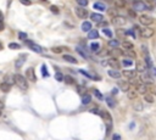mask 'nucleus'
Masks as SVG:
<instances>
[{"instance_id":"1","label":"nucleus","mask_w":156,"mask_h":140,"mask_svg":"<svg viewBox=\"0 0 156 140\" xmlns=\"http://www.w3.org/2000/svg\"><path fill=\"white\" fill-rule=\"evenodd\" d=\"M129 83H133L134 84V88H135V91L140 95H144V94L148 93V88H146V84L144 83H140L138 80H135V78H131L129 79Z\"/></svg>"},{"instance_id":"2","label":"nucleus","mask_w":156,"mask_h":140,"mask_svg":"<svg viewBox=\"0 0 156 140\" xmlns=\"http://www.w3.org/2000/svg\"><path fill=\"white\" fill-rule=\"evenodd\" d=\"M14 82H15L16 84L20 86L21 89H23V90L28 89V83H27V79H26V77L22 76V74H15V76H14Z\"/></svg>"},{"instance_id":"3","label":"nucleus","mask_w":156,"mask_h":140,"mask_svg":"<svg viewBox=\"0 0 156 140\" xmlns=\"http://www.w3.org/2000/svg\"><path fill=\"white\" fill-rule=\"evenodd\" d=\"M126 23H127V20H126V17H123V16L116 15L112 17V24L116 26V27H122Z\"/></svg>"},{"instance_id":"4","label":"nucleus","mask_w":156,"mask_h":140,"mask_svg":"<svg viewBox=\"0 0 156 140\" xmlns=\"http://www.w3.org/2000/svg\"><path fill=\"white\" fill-rule=\"evenodd\" d=\"M145 9H146V4H145V1L135 0V1L133 3V10H134L135 12H143Z\"/></svg>"},{"instance_id":"5","label":"nucleus","mask_w":156,"mask_h":140,"mask_svg":"<svg viewBox=\"0 0 156 140\" xmlns=\"http://www.w3.org/2000/svg\"><path fill=\"white\" fill-rule=\"evenodd\" d=\"M74 14H76V16H77L78 18H82V20H86L87 17H88V15H89L88 11L83 6H78V8L74 9Z\"/></svg>"},{"instance_id":"6","label":"nucleus","mask_w":156,"mask_h":140,"mask_svg":"<svg viewBox=\"0 0 156 140\" xmlns=\"http://www.w3.org/2000/svg\"><path fill=\"white\" fill-rule=\"evenodd\" d=\"M154 29H151V28H149V27H144L143 29H140L139 31V34H140V37L141 38H145V39H148V38H151L152 35H154Z\"/></svg>"},{"instance_id":"7","label":"nucleus","mask_w":156,"mask_h":140,"mask_svg":"<svg viewBox=\"0 0 156 140\" xmlns=\"http://www.w3.org/2000/svg\"><path fill=\"white\" fill-rule=\"evenodd\" d=\"M139 22L144 27H149L150 24H152L154 20H152V17H150L148 15H141V16H139Z\"/></svg>"},{"instance_id":"8","label":"nucleus","mask_w":156,"mask_h":140,"mask_svg":"<svg viewBox=\"0 0 156 140\" xmlns=\"http://www.w3.org/2000/svg\"><path fill=\"white\" fill-rule=\"evenodd\" d=\"M102 65H107V66L112 67V68H115V70H117V68L121 67V66H120V61H118L117 59H115V57H112V59H109V60L104 61Z\"/></svg>"},{"instance_id":"9","label":"nucleus","mask_w":156,"mask_h":140,"mask_svg":"<svg viewBox=\"0 0 156 140\" xmlns=\"http://www.w3.org/2000/svg\"><path fill=\"white\" fill-rule=\"evenodd\" d=\"M23 41H24V44H26L27 46H29V48H31L33 51H35V53H42V48L39 46L38 44L33 43L32 40H27V39H26V40H23Z\"/></svg>"},{"instance_id":"10","label":"nucleus","mask_w":156,"mask_h":140,"mask_svg":"<svg viewBox=\"0 0 156 140\" xmlns=\"http://www.w3.org/2000/svg\"><path fill=\"white\" fill-rule=\"evenodd\" d=\"M26 78H27L29 82H35V80H37L35 73H34V68H32V67L27 68V71H26Z\"/></svg>"},{"instance_id":"11","label":"nucleus","mask_w":156,"mask_h":140,"mask_svg":"<svg viewBox=\"0 0 156 140\" xmlns=\"http://www.w3.org/2000/svg\"><path fill=\"white\" fill-rule=\"evenodd\" d=\"M140 80H141V83H144V84H151V83H154L152 77L149 73H144V72H143V74L140 76Z\"/></svg>"},{"instance_id":"12","label":"nucleus","mask_w":156,"mask_h":140,"mask_svg":"<svg viewBox=\"0 0 156 140\" xmlns=\"http://www.w3.org/2000/svg\"><path fill=\"white\" fill-rule=\"evenodd\" d=\"M122 76H125L126 78H128V79H131V78H135L137 77V71L135 70H125L122 73H121Z\"/></svg>"},{"instance_id":"13","label":"nucleus","mask_w":156,"mask_h":140,"mask_svg":"<svg viewBox=\"0 0 156 140\" xmlns=\"http://www.w3.org/2000/svg\"><path fill=\"white\" fill-rule=\"evenodd\" d=\"M27 60V55L23 54V55H20V57L17 59L15 61V66H16V68H21L22 67V65L24 63V61Z\"/></svg>"},{"instance_id":"14","label":"nucleus","mask_w":156,"mask_h":140,"mask_svg":"<svg viewBox=\"0 0 156 140\" xmlns=\"http://www.w3.org/2000/svg\"><path fill=\"white\" fill-rule=\"evenodd\" d=\"M90 18H92V21L95 22V23H100L102 20H104V16H102L101 14H96V12H94V14L90 15Z\"/></svg>"},{"instance_id":"15","label":"nucleus","mask_w":156,"mask_h":140,"mask_svg":"<svg viewBox=\"0 0 156 140\" xmlns=\"http://www.w3.org/2000/svg\"><path fill=\"white\" fill-rule=\"evenodd\" d=\"M89 46H90V50H92L93 53H95V54H98V53L100 51V49H101V45H100L99 43H96V41L92 43Z\"/></svg>"},{"instance_id":"16","label":"nucleus","mask_w":156,"mask_h":140,"mask_svg":"<svg viewBox=\"0 0 156 140\" xmlns=\"http://www.w3.org/2000/svg\"><path fill=\"white\" fill-rule=\"evenodd\" d=\"M76 51H77L78 54L81 55L83 59H88V57H89V55H88L86 51H84V49L82 48V45H77V46H76Z\"/></svg>"},{"instance_id":"17","label":"nucleus","mask_w":156,"mask_h":140,"mask_svg":"<svg viewBox=\"0 0 156 140\" xmlns=\"http://www.w3.org/2000/svg\"><path fill=\"white\" fill-rule=\"evenodd\" d=\"M90 101H92V95H90V94L84 93L82 95V104H83V105H88Z\"/></svg>"},{"instance_id":"18","label":"nucleus","mask_w":156,"mask_h":140,"mask_svg":"<svg viewBox=\"0 0 156 140\" xmlns=\"http://www.w3.org/2000/svg\"><path fill=\"white\" fill-rule=\"evenodd\" d=\"M0 90H1V91H4V93H8V91L11 90V84L8 83V82L1 83V84H0Z\"/></svg>"},{"instance_id":"19","label":"nucleus","mask_w":156,"mask_h":140,"mask_svg":"<svg viewBox=\"0 0 156 140\" xmlns=\"http://www.w3.org/2000/svg\"><path fill=\"white\" fill-rule=\"evenodd\" d=\"M62 57H63V60H65V61H67V62H70V63H77V62H78L77 59H76V57H73L72 55L65 54Z\"/></svg>"},{"instance_id":"20","label":"nucleus","mask_w":156,"mask_h":140,"mask_svg":"<svg viewBox=\"0 0 156 140\" xmlns=\"http://www.w3.org/2000/svg\"><path fill=\"white\" fill-rule=\"evenodd\" d=\"M107 73H109L110 77L113 78V79H118V78L122 77V74H121V73H120L118 71H116V70H110Z\"/></svg>"},{"instance_id":"21","label":"nucleus","mask_w":156,"mask_h":140,"mask_svg":"<svg viewBox=\"0 0 156 140\" xmlns=\"http://www.w3.org/2000/svg\"><path fill=\"white\" fill-rule=\"evenodd\" d=\"M90 29H92V22H89V21H84V22L82 23V31L88 33Z\"/></svg>"},{"instance_id":"22","label":"nucleus","mask_w":156,"mask_h":140,"mask_svg":"<svg viewBox=\"0 0 156 140\" xmlns=\"http://www.w3.org/2000/svg\"><path fill=\"white\" fill-rule=\"evenodd\" d=\"M88 38L89 39L99 38V32H98V29H90V31L88 32Z\"/></svg>"},{"instance_id":"23","label":"nucleus","mask_w":156,"mask_h":140,"mask_svg":"<svg viewBox=\"0 0 156 140\" xmlns=\"http://www.w3.org/2000/svg\"><path fill=\"white\" fill-rule=\"evenodd\" d=\"M135 68H137V72H144V71L146 70V66H144V63L141 62V61H137V63H135Z\"/></svg>"},{"instance_id":"24","label":"nucleus","mask_w":156,"mask_h":140,"mask_svg":"<svg viewBox=\"0 0 156 140\" xmlns=\"http://www.w3.org/2000/svg\"><path fill=\"white\" fill-rule=\"evenodd\" d=\"M93 6H94L95 10H99V11H105V10H106V5H105L104 3H100V1L95 3Z\"/></svg>"},{"instance_id":"25","label":"nucleus","mask_w":156,"mask_h":140,"mask_svg":"<svg viewBox=\"0 0 156 140\" xmlns=\"http://www.w3.org/2000/svg\"><path fill=\"white\" fill-rule=\"evenodd\" d=\"M106 104L109 105V107L113 109V107H115V105H116V100H115L112 96H107V98H106Z\"/></svg>"},{"instance_id":"26","label":"nucleus","mask_w":156,"mask_h":140,"mask_svg":"<svg viewBox=\"0 0 156 140\" xmlns=\"http://www.w3.org/2000/svg\"><path fill=\"white\" fill-rule=\"evenodd\" d=\"M120 89H121L122 91L127 93V91L129 90V83H127V82H121V83H120Z\"/></svg>"},{"instance_id":"27","label":"nucleus","mask_w":156,"mask_h":140,"mask_svg":"<svg viewBox=\"0 0 156 140\" xmlns=\"http://www.w3.org/2000/svg\"><path fill=\"white\" fill-rule=\"evenodd\" d=\"M109 46H111L112 49H117V48L120 46V41H118V39H111L109 41Z\"/></svg>"},{"instance_id":"28","label":"nucleus","mask_w":156,"mask_h":140,"mask_svg":"<svg viewBox=\"0 0 156 140\" xmlns=\"http://www.w3.org/2000/svg\"><path fill=\"white\" fill-rule=\"evenodd\" d=\"M122 46H123V49H125V50L129 51V50H133L134 45H133L131 41H123V43H122Z\"/></svg>"},{"instance_id":"29","label":"nucleus","mask_w":156,"mask_h":140,"mask_svg":"<svg viewBox=\"0 0 156 140\" xmlns=\"http://www.w3.org/2000/svg\"><path fill=\"white\" fill-rule=\"evenodd\" d=\"M116 34L118 37H121V38H125L126 35H127V31H125L123 28H121V27H118L116 29Z\"/></svg>"},{"instance_id":"30","label":"nucleus","mask_w":156,"mask_h":140,"mask_svg":"<svg viewBox=\"0 0 156 140\" xmlns=\"http://www.w3.org/2000/svg\"><path fill=\"white\" fill-rule=\"evenodd\" d=\"M144 100L146 102H149V104H152L154 102V95L152 94H144Z\"/></svg>"},{"instance_id":"31","label":"nucleus","mask_w":156,"mask_h":140,"mask_svg":"<svg viewBox=\"0 0 156 140\" xmlns=\"http://www.w3.org/2000/svg\"><path fill=\"white\" fill-rule=\"evenodd\" d=\"M145 63H146V67H148V68H150V67H152V66H154L152 60H151V57H150V55H149V54L145 55Z\"/></svg>"},{"instance_id":"32","label":"nucleus","mask_w":156,"mask_h":140,"mask_svg":"<svg viewBox=\"0 0 156 140\" xmlns=\"http://www.w3.org/2000/svg\"><path fill=\"white\" fill-rule=\"evenodd\" d=\"M137 91H134V90H128L127 91V96H128V99H131V100H134V99H137Z\"/></svg>"},{"instance_id":"33","label":"nucleus","mask_w":156,"mask_h":140,"mask_svg":"<svg viewBox=\"0 0 156 140\" xmlns=\"http://www.w3.org/2000/svg\"><path fill=\"white\" fill-rule=\"evenodd\" d=\"M146 88H148V91H150V94L156 95V86L154 85V83H151V84H146Z\"/></svg>"},{"instance_id":"34","label":"nucleus","mask_w":156,"mask_h":140,"mask_svg":"<svg viewBox=\"0 0 156 140\" xmlns=\"http://www.w3.org/2000/svg\"><path fill=\"white\" fill-rule=\"evenodd\" d=\"M145 4H146V8H149V9L156 8V0H146Z\"/></svg>"},{"instance_id":"35","label":"nucleus","mask_w":156,"mask_h":140,"mask_svg":"<svg viewBox=\"0 0 156 140\" xmlns=\"http://www.w3.org/2000/svg\"><path fill=\"white\" fill-rule=\"evenodd\" d=\"M63 80H65L67 84H74V83H76L74 79L71 77V76H63Z\"/></svg>"},{"instance_id":"36","label":"nucleus","mask_w":156,"mask_h":140,"mask_svg":"<svg viewBox=\"0 0 156 140\" xmlns=\"http://www.w3.org/2000/svg\"><path fill=\"white\" fill-rule=\"evenodd\" d=\"M133 109L135 110V111H143V104H141L140 101H137L135 104H134V106H133Z\"/></svg>"},{"instance_id":"37","label":"nucleus","mask_w":156,"mask_h":140,"mask_svg":"<svg viewBox=\"0 0 156 140\" xmlns=\"http://www.w3.org/2000/svg\"><path fill=\"white\" fill-rule=\"evenodd\" d=\"M42 74H43V77H44V78L49 77V72H48L47 66H45V65H43V66H42Z\"/></svg>"},{"instance_id":"38","label":"nucleus","mask_w":156,"mask_h":140,"mask_svg":"<svg viewBox=\"0 0 156 140\" xmlns=\"http://www.w3.org/2000/svg\"><path fill=\"white\" fill-rule=\"evenodd\" d=\"M115 5H116L117 8H125L126 3H125V0H115Z\"/></svg>"},{"instance_id":"39","label":"nucleus","mask_w":156,"mask_h":140,"mask_svg":"<svg viewBox=\"0 0 156 140\" xmlns=\"http://www.w3.org/2000/svg\"><path fill=\"white\" fill-rule=\"evenodd\" d=\"M102 33H104L107 38H112V32H111V29H109V28H104V29H102Z\"/></svg>"},{"instance_id":"40","label":"nucleus","mask_w":156,"mask_h":140,"mask_svg":"<svg viewBox=\"0 0 156 140\" xmlns=\"http://www.w3.org/2000/svg\"><path fill=\"white\" fill-rule=\"evenodd\" d=\"M9 48L12 49V50H14V49H15V50H18V49H21V45L17 44V43H10V44H9Z\"/></svg>"},{"instance_id":"41","label":"nucleus","mask_w":156,"mask_h":140,"mask_svg":"<svg viewBox=\"0 0 156 140\" xmlns=\"http://www.w3.org/2000/svg\"><path fill=\"white\" fill-rule=\"evenodd\" d=\"M55 79L57 80V82H62L63 80V74L61 72H56V74H55Z\"/></svg>"},{"instance_id":"42","label":"nucleus","mask_w":156,"mask_h":140,"mask_svg":"<svg viewBox=\"0 0 156 140\" xmlns=\"http://www.w3.org/2000/svg\"><path fill=\"white\" fill-rule=\"evenodd\" d=\"M122 65L126 66V67H128V66H132L133 65V61L132 60H129V59H125V60L122 61Z\"/></svg>"},{"instance_id":"43","label":"nucleus","mask_w":156,"mask_h":140,"mask_svg":"<svg viewBox=\"0 0 156 140\" xmlns=\"http://www.w3.org/2000/svg\"><path fill=\"white\" fill-rule=\"evenodd\" d=\"M5 27V23H4V16H3V12H0V31H3Z\"/></svg>"},{"instance_id":"44","label":"nucleus","mask_w":156,"mask_h":140,"mask_svg":"<svg viewBox=\"0 0 156 140\" xmlns=\"http://www.w3.org/2000/svg\"><path fill=\"white\" fill-rule=\"evenodd\" d=\"M93 93H94V95H95V96H96V98L99 99V100H102V99H104V98H102V95H101V93H100L99 90L94 89V90H93Z\"/></svg>"},{"instance_id":"45","label":"nucleus","mask_w":156,"mask_h":140,"mask_svg":"<svg viewBox=\"0 0 156 140\" xmlns=\"http://www.w3.org/2000/svg\"><path fill=\"white\" fill-rule=\"evenodd\" d=\"M76 1H77V4L79 6H83V8L88 5V0H76Z\"/></svg>"},{"instance_id":"46","label":"nucleus","mask_w":156,"mask_h":140,"mask_svg":"<svg viewBox=\"0 0 156 140\" xmlns=\"http://www.w3.org/2000/svg\"><path fill=\"white\" fill-rule=\"evenodd\" d=\"M149 71H150V72H149V74H150L151 77H156V68L154 67V66H152V67H150Z\"/></svg>"},{"instance_id":"47","label":"nucleus","mask_w":156,"mask_h":140,"mask_svg":"<svg viewBox=\"0 0 156 140\" xmlns=\"http://www.w3.org/2000/svg\"><path fill=\"white\" fill-rule=\"evenodd\" d=\"M51 51H53V53H55V54H60V53L62 51V48L54 46V48H51Z\"/></svg>"},{"instance_id":"48","label":"nucleus","mask_w":156,"mask_h":140,"mask_svg":"<svg viewBox=\"0 0 156 140\" xmlns=\"http://www.w3.org/2000/svg\"><path fill=\"white\" fill-rule=\"evenodd\" d=\"M127 14L131 16L132 18H135V17H137V12H135L134 10H128V11H127Z\"/></svg>"},{"instance_id":"49","label":"nucleus","mask_w":156,"mask_h":140,"mask_svg":"<svg viewBox=\"0 0 156 140\" xmlns=\"http://www.w3.org/2000/svg\"><path fill=\"white\" fill-rule=\"evenodd\" d=\"M18 38L21 39V40H26V39H27V34H26L24 32H20V33H18Z\"/></svg>"},{"instance_id":"50","label":"nucleus","mask_w":156,"mask_h":140,"mask_svg":"<svg viewBox=\"0 0 156 140\" xmlns=\"http://www.w3.org/2000/svg\"><path fill=\"white\" fill-rule=\"evenodd\" d=\"M50 11H51L53 14H56V15L60 12V11H59V9H57V6H54V5H53V6H50Z\"/></svg>"},{"instance_id":"51","label":"nucleus","mask_w":156,"mask_h":140,"mask_svg":"<svg viewBox=\"0 0 156 140\" xmlns=\"http://www.w3.org/2000/svg\"><path fill=\"white\" fill-rule=\"evenodd\" d=\"M79 73H82V74H84V76H86L87 78H89V79H93V77H92V76H90V74H89L88 72H86V71H84V70H79Z\"/></svg>"},{"instance_id":"52","label":"nucleus","mask_w":156,"mask_h":140,"mask_svg":"<svg viewBox=\"0 0 156 140\" xmlns=\"http://www.w3.org/2000/svg\"><path fill=\"white\" fill-rule=\"evenodd\" d=\"M20 3H21V4H23V5H26V6H29V5H32L31 0H20Z\"/></svg>"},{"instance_id":"53","label":"nucleus","mask_w":156,"mask_h":140,"mask_svg":"<svg viewBox=\"0 0 156 140\" xmlns=\"http://www.w3.org/2000/svg\"><path fill=\"white\" fill-rule=\"evenodd\" d=\"M141 51H143L145 55L149 54V50H148V48H146V45H141Z\"/></svg>"},{"instance_id":"54","label":"nucleus","mask_w":156,"mask_h":140,"mask_svg":"<svg viewBox=\"0 0 156 140\" xmlns=\"http://www.w3.org/2000/svg\"><path fill=\"white\" fill-rule=\"evenodd\" d=\"M100 27H102V28H105V27H106V26H109V22H107V21H101V22H100Z\"/></svg>"},{"instance_id":"55","label":"nucleus","mask_w":156,"mask_h":140,"mask_svg":"<svg viewBox=\"0 0 156 140\" xmlns=\"http://www.w3.org/2000/svg\"><path fill=\"white\" fill-rule=\"evenodd\" d=\"M112 140H121V135H120V134H113Z\"/></svg>"},{"instance_id":"56","label":"nucleus","mask_w":156,"mask_h":140,"mask_svg":"<svg viewBox=\"0 0 156 140\" xmlns=\"http://www.w3.org/2000/svg\"><path fill=\"white\" fill-rule=\"evenodd\" d=\"M90 112H92V113H96V115H99V113H100V110L99 109H93V110H90Z\"/></svg>"},{"instance_id":"57","label":"nucleus","mask_w":156,"mask_h":140,"mask_svg":"<svg viewBox=\"0 0 156 140\" xmlns=\"http://www.w3.org/2000/svg\"><path fill=\"white\" fill-rule=\"evenodd\" d=\"M109 14L112 16V17H113V16H116V15H117V11H115V10H110Z\"/></svg>"},{"instance_id":"58","label":"nucleus","mask_w":156,"mask_h":140,"mask_svg":"<svg viewBox=\"0 0 156 140\" xmlns=\"http://www.w3.org/2000/svg\"><path fill=\"white\" fill-rule=\"evenodd\" d=\"M135 0H125V3H134Z\"/></svg>"},{"instance_id":"59","label":"nucleus","mask_w":156,"mask_h":140,"mask_svg":"<svg viewBox=\"0 0 156 140\" xmlns=\"http://www.w3.org/2000/svg\"><path fill=\"white\" fill-rule=\"evenodd\" d=\"M117 91H118V90H117L116 88H115V89H113V90H112V94H116V93H117Z\"/></svg>"},{"instance_id":"60","label":"nucleus","mask_w":156,"mask_h":140,"mask_svg":"<svg viewBox=\"0 0 156 140\" xmlns=\"http://www.w3.org/2000/svg\"><path fill=\"white\" fill-rule=\"evenodd\" d=\"M0 50H3V45L1 44H0Z\"/></svg>"},{"instance_id":"61","label":"nucleus","mask_w":156,"mask_h":140,"mask_svg":"<svg viewBox=\"0 0 156 140\" xmlns=\"http://www.w3.org/2000/svg\"><path fill=\"white\" fill-rule=\"evenodd\" d=\"M1 107H3V104H1V102H0V109H1Z\"/></svg>"},{"instance_id":"62","label":"nucleus","mask_w":156,"mask_h":140,"mask_svg":"<svg viewBox=\"0 0 156 140\" xmlns=\"http://www.w3.org/2000/svg\"><path fill=\"white\" fill-rule=\"evenodd\" d=\"M0 116H1V109H0Z\"/></svg>"}]
</instances>
